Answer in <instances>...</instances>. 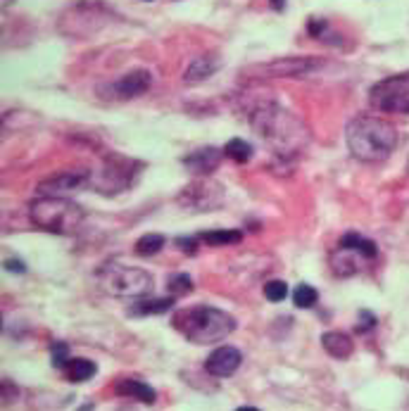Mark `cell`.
Here are the masks:
<instances>
[{
	"label": "cell",
	"instance_id": "obj_8",
	"mask_svg": "<svg viewBox=\"0 0 409 411\" xmlns=\"http://www.w3.org/2000/svg\"><path fill=\"white\" fill-rule=\"evenodd\" d=\"M136 171L138 169L133 159H126L122 155H110L100 169V179H98L96 190L107 192V195L126 190L133 184V179H136Z\"/></svg>",
	"mask_w": 409,
	"mask_h": 411
},
{
	"label": "cell",
	"instance_id": "obj_17",
	"mask_svg": "<svg viewBox=\"0 0 409 411\" xmlns=\"http://www.w3.org/2000/svg\"><path fill=\"white\" fill-rule=\"evenodd\" d=\"M322 345L324 350L329 352L333 359H348L352 355V350H355V345H352L350 335H345V333L340 331H331V333H324L322 335Z\"/></svg>",
	"mask_w": 409,
	"mask_h": 411
},
{
	"label": "cell",
	"instance_id": "obj_7",
	"mask_svg": "<svg viewBox=\"0 0 409 411\" xmlns=\"http://www.w3.org/2000/svg\"><path fill=\"white\" fill-rule=\"evenodd\" d=\"M369 102L379 112L409 114V71L381 79L369 91Z\"/></svg>",
	"mask_w": 409,
	"mask_h": 411
},
{
	"label": "cell",
	"instance_id": "obj_10",
	"mask_svg": "<svg viewBox=\"0 0 409 411\" xmlns=\"http://www.w3.org/2000/svg\"><path fill=\"white\" fill-rule=\"evenodd\" d=\"M324 62L314 57H278L269 65L255 67V71H262L260 76H272V79H286V76H309L317 69H322Z\"/></svg>",
	"mask_w": 409,
	"mask_h": 411
},
{
	"label": "cell",
	"instance_id": "obj_33",
	"mask_svg": "<svg viewBox=\"0 0 409 411\" xmlns=\"http://www.w3.org/2000/svg\"><path fill=\"white\" fill-rule=\"evenodd\" d=\"M407 171H409V162H407Z\"/></svg>",
	"mask_w": 409,
	"mask_h": 411
},
{
	"label": "cell",
	"instance_id": "obj_2",
	"mask_svg": "<svg viewBox=\"0 0 409 411\" xmlns=\"http://www.w3.org/2000/svg\"><path fill=\"white\" fill-rule=\"evenodd\" d=\"M345 140H348L352 157L366 164H376L390 157L397 145V131L386 119L360 114L345 129Z\"/></svg>",
	"mask_w": 409,
	"mask_h": 411
},
{
	"label": "cell",
	"instance_id": "obj_31",
	"mask_svg": "<svg viewBox=\"0 0 409 411\" xmlns=\"http://www.w3.org/2000/svg\"><path fill=\"white\" fill-rule=\"evenodd\" d=\"M269 3H272L274 10H278V12H281V10L286 8V0H269Z\"/></svg>",
	"mask_w": 409,
	"mask_h": 411
},
{
	"label": "cell",
	"instance_id": "obj_28",
	"mask_svg": "<svg viewBox=\"0 0 409 411\" xmlns=\"http://www.w3.org/2000/svg\"><path fill=\"white\" fill-rule=\"evenodd\" d=\"M326 27H329V24H326L324 19H312V22H309V31H312V36H317V38H322Z\"/></svg>",
	"mask_w": 409,
	"mask_h": 411
},
{
	"label": "cell",
	"instance_id": "obj_23",
	"mask_svg": "<svg viewBox=\"0 0 409 411\" xmlns=\"http://www.w3.org/2000/svg\"><path fill=\"white\" fill-rule=\"evenodd\" d=\"M293 302H295V307H300V309H312V307L319 302V293L312 288V285L302 283L293 290Z\"/></svg>",
	"mask_w": 409,
	"mask_h": 411
},
{
	"label": "cell",
	"instance_id": "obj_6",
	"mask_svg": "<svg viewBox=\"0 0 409 411\" xmlns=\"http://www.w3.org/2000/svg\"><path fill=\"white\" fill-rule=\"evenodd\" d=\"M379 247L374 241L360 236V233H345L338 241V247L331 254V269L335 276H355L364 269L366 262L376 259Z\"/></svg>",
	"mask_w": 409,
	"mask_h": 411
},
{
	"label": "cell",
	"instance_id": "obj_15",
	"mask_svg": "<svg viewBox=\"0 0 409 411\" xmlns=\"http://www.w3.org/2000/svg\"><path fill=\"white\" fill-rule=\"evenodd\" d=\"M219 67H221V62L217 55H210V53L200 55L188 65V69H186V74H184V81L186 83H203L210 79L212 74H217Z\"/></svg>",
	"mask_w": 409,
	"mask_h": 411
},
{
	"label": "cell",
	"instance_id": "obj_24",
	"mask_svg": "<svg viewBox=\"0 0 409 411\" xmlns=\"http://www.w3.org/2000/svg\"><path fill=\"white\" fill-rule=\"evenodd\" d=\"M190 290H193V278L188 274H176L169 278V293H174V298L190 293Z\"/></svg>",
	"mask_w": 409,
	"mask_h": 411
},
{
	"label": "cell",
	"instance_id": "obj_32",
	"mask_svg": "<svg viewBox=\"0 0 409 411\" xmlns=\"http://www.w3.org/2000/svg\"><path fill=\"white\" fill-rule=\"evenodd\" d=\"M236 411H260V409H257V407H238Z\"/></svg>",
	"mask_w": 409,
	"mask_h": 411
},
{
	"label": "cell",
	"instance_id": "obj_9",
	"mask_svg": "<svg viewBox=\"0 0 409 411\" xmlns=\"http://www.w3.org/2000/svg\"><path fill=\"white\" fill-rule=\"evenodd\" d=\"M224 202V188L214 181L200 179L195 184L186 186L179 195V205L188 212H212L219 210Z\"/></svg>",
	"mask_w": 409,
	"mask_h": 411
},
{
	"label": "cell",
	"instance_id": "obj_5",
	"mask_svg": "<svg viewBox=\"0 0 409 411\" xmlns=\"http://www.w3.org/2000/svg\"><path fill=\"white\" fill-rule=\"evenodd\" d=\"M100 288L105 290L112 298H146L148 293H153L155 278L150 276L146 269L138 267H124V264H107L100 274Z\"/></svg>",
	"mask_w": 409,
	"mask_h": 411
},
{
	"label": "cell",
	"instance_id": "obj_26",
	"mask_svg": "<svg viewBox=\"0 0 409 411\" xmlns=\"http://www.w3.org/2000/svg\"><path fill=\"white\" fill-rule=\"evenodd\" d=\"M67 352H69V347H67L65 342H55V345H53V366L55 368H65L67 366V362L71 359Z\"/></svg>",
	"mask_w": 409,
	"mask_h": 411
},
{
	"label": "cell",
	"instance_id": "obj_3",
	"mask_svg": "<svg viewBox=\"0 0 409 411\" xmlns=\"http://www.w3.org/2000/svg\"><path fill=\"white\" fill-rule=\"evenodd\" d=\"M172 326L186 340L198 345H212L236 331V319L214 307H188L174 314Z\"/></svg>",
	"mask_w": 409,
	"mask_h": 411
},
{
	"label": "cell",
	"instance_id": "obj_18",
	"mask_svg": "<svg viewBox=\"0 0 409 411\" xmlns=\"http://www.w3.org/2000/svg\"><path fill=\"white\" fill-rule=\"evenodd\" d=\"M67 376V381L71 383H84V381H91L93 376L98 373V366L91 362V359H84V357H71L69 362H67V366L62 368Z\"/></svg>",
	"mask_w": 409,
	"mask_h": 411
},
{
	"label": "cell",
	"instance_id": "obj_20",
	"mask_svg": "<svg viewBox=\"0 0 409 411\" xmlns=\"http://www.w3.org/2000/svg\"><path fill=\"white\" fill-rule=\"evenodd\" d=\"M198 241L207 243V245H236V243L243 241V233L241 231H205L198 236Z\"/></svg>",
	"mask_w": 409,
	"mask_h": 411
},
{
	"label": "cell",
	"instance_id": "obj_11",
	"mask_svg": "<svg viewBox=\"0 0 409 411\" xmlns=\"http://www.w3.org/2000/svg\"><path fill=\"white\" fill-rule=\"evenodd\" d=\"M88 179H91V171L88 169H67V171H60V174L48 176L45 181H41L38 192L41 195L60 197L62 192L84 188V186L88 184Z\"/></svg>",
	"mask_w": 409,
	"mask_h": 411
},
{
	"label": "cell",
	"instance_id": "obj_13",
	"mask_svg": "<svg viewBox=\"0 0 409 411\" xmlns=\"http://www.w3.org/2000/svg\"><path fill=\"white\" fill-rule=\"evenodd\" d=\"M150 86H153V74L148 69H133L112 83L110 91L115 93V98H119V100H131L136 96H143Z\"/></svg>",
	"mask_w": 409,
	"mask_h": 411
},
{
	"label": "cell",
	"instance_id": "obj_4",
	"mask_svg": "<svg viewBox=\"0 0 409 411\" xmlns=\"http://www.w3.org/2000/svg\"><path fill=\"white\" fill-rule=\"evenodd\" d=\"M29 216L34 226H38L41 231L58 233V236H74L84 226L86 212L76 202L65 200V197L43 195L41 200L31 202Z\"/></svg>",
	"mask_w": 409,
	"mask_h": 411
},
{
	"label": "cell",
	"instance_id": "obj_27",
	"mask_svg": "<svg viewBox=\"0 0 409 411\" xmlns=\"http://www.w3.org/2000/svg\"><path fill=\"white\" fill-rule=\"evenodd\" d=\"M360 319H362V324L357 326V331H360V333H362V331H369L371 326L376 324L374 314H369V311H362V314H360Z\"/></svg>",
	"mask_w": 409,
	"mask_h": 411
},
{
	"label": "cell",
	"instance_id": "obj_25",
	"mask_svg": "<svg viewBox=\"0 0 409 411\" xmlns=\"http://www.w3.org/2000/svg\"><path fill=\"white\" fill-rule=\"evenodd\" d=\"M264 295H267L269 302H283L288 298V285L283 280H269L264 285Z\"/></svg>",
	"mask_w": 409,
	"mask_h": 411
},
{
	"label": "cell",
	"instance_id": "obj_30",
	"mask_svg": "<svg viewBox=\"0 0 409 411\" xmlns=\"http://www.w3.org/2000/svg\"><path fill=\"white\" fill-rule=\"evenodd\" d=\"M5 269H8V271H14V274L27 271V267H24V262H19V259H8V262H5Z\"/></svg>",
	"mask_w": 409,
	"mask_h": 411
},
{
	"label": "cell",
	"instance_id": "obj_14",
	"mask_svg": "<svg viewBox=\"0 0 409 411\" xmlns=\"http://www.w3.org/2000/svg\"><path fill=\"white\" fill-rule=\"evenodd\" d=\"M219 162H221V150L217 148H200L184 157V166L195 176L212 174V171L219 166Z\"/></svg>",
	"mask_w": 409,
	"mask_h": 411
},
{
	"label": "cell",
	"instance_id": "obj_12",
	"mask_svg": "<svg viewBox=\"0 0 409 411\" xmlns=\"http://www.w3.org/2000/svg\"><path fill=\"white\" fill-rule=\"evenodd\" d=\"M241 362H243V355L236 350V347L221 345V347H217L210 357H207L205 368H207V373L214 376V378H229L231 373L238 371Z\"/></svg>",
	"mask_w": 409,
	"mask_h": 411
},
{
	"label": "cell",
	"instance_id": "obj_29",
	"mask_svg": "<svg viewBox=\"0 0 409 411\" xmlns=\"http://www.w3.org/2000/svg\"><path fill=\"white\" fill-rule=\"evenodd\" d=\"M179 245L184 252L193 254L195 252V245H198V238H179Z\"/></svg>",
	"mask_w": 409,
	"mask_h": 411
},
{
	"label": "cell",
	"instance_id": "obj_22",
	"mask_svg": "<svg viewBox=\"0 0 409 411\" xmlns=\"http://www.w3.org/2000/svg\"><path fill=\"white\" fill-rule=\"evenodd\" d=\"M224 155H226V157H231L238 164H245L247 159L252 157V145L245 143L243 138H234V140H229V143H226Z\"/></svg>",
	"mask_w": 409,
	"mask_h": 411
},
{
	"label": "cell",
	"instance_id": "obj_19",
	"mask_svg": "<svg viewBox=\"0 0 409 411\" xmlns=\"http://www.w3.org/2000/svg\"><path fill=\"white\" fill-rule=\"evenodd\" d=\"M174 307L172 298H159V300H141L136 304L129 307V314L136 316H146V314H164Z\"/></svg>",
	"mask_w": 409,
	"mask_h": 411
},
{
	"label": "cell",
	"instance_id": "obj_16",
	"mask_svg": "<svg viewBox=\"0 0 409 411\" xmlns=\"http://www.w3.org/2000/svg\"><path fill=\"white\" fill-rule=\"evenodd\" d=\"M115 390L122 395V397L138 399V402H143V404H155V399H157L155 388H150L148 383L138 381V378H122V381L115 383Z\"/></svg>",
	"mask_w": 409,
	"mask_h": 411
},
{
	"label": "cell",
	"instance_id": "obj_1",
	"mask_svg": "<svg viewBox=\"0 0 409 411\" xmlns=\"http://www.w3.org/2000/svg\"><path fill=\"white\" fill-rule=\"evenodd\" d=\"M247 119H250L257 136L267 140L274 148V153L286 159L302 153L309 140L307 126L291 110L276 105V102H262V105L252 107Z\"/></svg>",
	"mask_w": 409,
	"mask_h": 411
},
{
	"label": "cell",
	"instance_id": "obj_21",
	"mask_svg": "<svg viewBox=\"0 0 409 411\" xmlns=\"http://www.w3.org/2000/svg\"><path fill=\"white\" fill-rule=\"evenodd\" d=\"M162 247H164V236H159V233H146V236H141L136 241V254H141V257H153Z\"/></svg>",
	"mask_w": 409,
	"mask_h": 411
}]
</instances>
